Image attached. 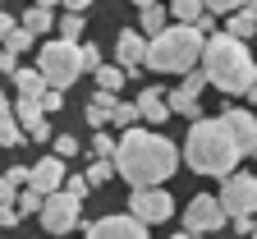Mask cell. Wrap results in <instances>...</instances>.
<instances>
[{
    "label": "cell",
    "instance_id": "1",
    "mask_svg": "<svg viewBox=\"0 0 257 239\" xmlns=\"http://www.w3.org/2000/svg\"><path fill=\"white\" fill-rule=\"evenodd\" d=\"M115 170L128 189H147L161 184L179 170V147L166 138V133H147V129H124V138L115 147Z\"/></svg>",
    "mask_w": 257,
    "mask_h": 239
},
{
    "label": "cell",
    "instance_id": "2",
    "mask_svg": "<svg viewBox=\"0 0 257 239\" xmlns=\"http://www.w3.org/2000/svg\"><path fill=\"white\" fill-rule=\"evenodd\" d=\"M243 147L234 143V133L225 120H193L188 138H184V166L198 170V175H230V170L239 166Z\"/></svg>",
    "mask_w": 257,
    "mask_h": 239
},
{
    "label": "cell",
    "instance_id": "3",
    "mask_svg": "<svg viewBox=\"0 0 257 239\" xmlns=\"http://www.w3.org/2000/svg\"><path fill=\"white\" fill-rule=\"evenodd\" d=\"M202 69H207V83L220 88V92H248V83L257 78V64L243 46V37H234V32H216V37H207L202 46Z\"/></svg>",
    "mask_w": 257,
    "mask_h": 239
},
{
    "label": "cell",
    "instance_id": "4",
    "mask_svg": "<svg viewBox=\"0 0 257 239\" xmlns=\"http://www.w3.org/2000/svg\"><path fill=\"white\" fill-rule=\"evenodd\" d=\"M207 46V32L198 23H175V28H161L156 37L147 42V69L156 74H184L202 60Z\"/></svg>",
    "mask_w": 257,
    "mask_h": 239
},
{
    "label": "cell",
    "instance_id": "5",
    "mask_svg": "<svg viewBox=\"0 0 257 239\" xmlns=\"http://www.w3.org/2000/svg\"><path fill=\"white\" fill-rule=\"evenodd\" d=\"M37 69L46 74V83H51V88H74V83H78V74L87 69V64H83V46H78V42H69V37L46 42V46L37 51Z\"/></svg>",
    "mask_w": 257,
    "mask_h": 239
},
{
    "label": "cell",
    "instance_id": "6",
    "mask_svg": "<svg viewBox=\"0 0 257 239\" xmlns=\"http://www.w3.org/2000/svg\"><path fill=\"white\" fill-rule=\"evenodd\" d=\"M78 207H83V198H74L69 189H55V193H46V202H42V225L51 230V234H69L74 225H78Z\"/></svg>",
    "mask_w": 257,
    "mask_h": 239
},
{
    "label": "cell",
    "instance_id": "7",
    "mask_svg": "<svg viewBox=\"0 0 257 239\" xmlns=\"http://www.w3.org/2000/svg\"><path fill=\"white\" fill-rule=\"evenodd\" d=\"M220 202L230 216H252L257 212V175H248V170H230L220 184Z\"/></svg>",
    "mask_w": 257,
    "mask_h": 239
},
{
    "label": "cell",
    "instance_id": "8",
    "mask_svg": "<svg viewBox=\"0 0 257 239\" xmlns=\"http://www.w3.org/2000/svg\"><path fill=\"white\" fill-rule=\"evenodd\" d=\"M225 221H230V212H225V202L211 198V193H198V198L184 207V234H211V230H220Z\"/></svg>",
    "mask_w": 257,
    "mask_h": 239
},
{
    "label": "cell",
    "instance_id": "9",
    "mask_svg": "<svg viewBox=\"0 0 257 239\" xmlns=\"http://www.w3.org/2000/svg\"><path fill=\"white\" fill-rule=\"evenodd\" d=\"M128 212L143 216L147 225H166L175 216V198L161 189V184H147V189H134V198H128Z\"/></svg>",
    "mask_w": 257,
    "mask_h": 239
},
{
    "label": "cell",
    "instance_id": "10",
    "mask_svg": "<svg viewBox=\"0 0 257 239\" xmlns=\"http://www.w3.org/2000/svg\"><path fill=\"white\" fill-rule=\"evenodd\" d=\"M92 239H143L147 234V221L134 216V212H124V216H101V221H92L87 225Z\"/></svg>",
    "mask_w": 257,
    "mask_h": 239
},
{
    "label": "cell",
    "instance_id": "11",
    "mask_svg": "<svg viewBox=\"0 0 257 239\" xmlns=\"http://www.w3.org/2000/svg\"><path fill=\"white\" fill-rule=\"evenodd\" d=\"M14 115H19V124L28 129V138L32 143H51V124H46V106L37 97H23L19 92V101H14Z\"/></svg>",
    "mask_w": 257,
    "mask_h": 239
},
{
    "label": "cell",
    "instance_id": "12",
    "mask_svg": "<svg viewBox=\"0 0 257 239\" xmlns=\"http://www.w3.org/2000/svg\"><path fill=\"white\" fill-rule=\"evenodd\" d=\"M220 120L230 124V133H234V143L243 147V156H257V115L243 111V106H234V111H225Z\"/></svg>",
    "mask_w": 257,
    "mask_h": 239
},
{
    "label": "cell",
    "instance_id": "13",
    "mask_svg": "<svg viewBox=\"0 0 257 239\" xmlns=\"http://www.w3.org/2000/svg\"><path fill=\"white\" fill-rule=\"evenodd\" d=\"M115 55H119V64H124L128 74H134L138 64H147V37H143V28H128V32H119Z\"/></svg>",
    "mask_w": 257,
    "mask_h": 239
},
{
    "label": "cell",
    "instance_id": "14",
    "mask_svg": "<svg viewBox=\"0 0 257 239\" xmlns=\"http://www.w3.org/2000/svg\"><path fill=\"white\" fill-rule=\"evenodd\" d=\"M32 184H37L42 193H55V189H64V156H60V152L42 156L37 166H32Z\"/></svg>",
    "mask_w": 257,
    "mask_h": 239
},
{
    "label": "cell",
    "instance_id": "15",
    "mask_svg": "<svg viewBox=\"0 0 257 239\" xmlns=\"http://www.w3.org/2000/svg\"><path fill=\"white\" fill-rule=\"evenodd\" d=\"M138 115H143L147 124H166V115H175V111H170V97L161 92V88H143V92H138Z\"/></svg>",
    "mask_w": 257,
    "mask_h": 239
},
{
    "label": "cell",
    "instance_id": "16",
    "mask_svg": "<svg viewBox=\"0 0 257 239\" xmlns=\"http://www.w3.org/2000/svg\"><path fill=\"white\" fill-rule=\"evenodd\" d=\"M115 101H119V92H110V88H96V92H92V101H87V120H92L96 129H101V124L115 115Z\"/></svg>",
    "mask_w": 257,
    "mask_h": 239
},
{
    "label": "cell",
    "instance_id": "17",
    "mask_svg": "<svg viewBox=\"0 0 257 239\" xmlns=\"http://www.w3.org/2000/svg\"><path fill=\"white\" fill-rule=\"evenodd\" d=\"M23 138H28V129L19 124L14 106H0V147H23Z\"/></svg>",
    "mask_w": 257,
    "mask_h": 239
},
{
    "label": "cell",
    "instance_id": "18",
    "mask_svg": "<svg viewBox=\"0 0 257 239\" xmlns=\"http://www.w3.org/2000/svg\"><path fill=\"white\" fill-rule=\"evenodd\" d=\"M10 78L19 83V92H23V97H37V101H42V97H46V88H51L42 69H14Z\"/></svg>",
    "mask_w": 257,
    "mask_h": 239
},
{
    "label": "cell",
    "instance_id": "19",
    "mask_svg": "<svg viewBox=\"0 0 257 239\" xmlns=\"http://www.w3.org/2000/svg\"><path fill=\"white\" fill-rule=\"evenodd\" d=\"M225 32H234V37H243V42H248L252 32H257V14H252L248 5H243V10H234V14H230V28H225Z\"/></svg>",
    "mask_w": 257,
    "mask_h": 239
},
{
    "label": "cell",
    "instance_id": "20",
    "mask_svg": "<svg viewBox=\"0 0 257 239\" xmlns=\"http://www.w3.org/2000/svg\"><path fill=\"white\" fill-rule=\"evenodd\" d=\"M170 14H175L179 23H198V19L207 14V0H170Z\"/></svg>",
    "mask_w": 257,
    "mask_h": 239
},
{
    "label": "cell",
    "instance_id": "21",
    "mask_svg": "<svg viewBox=\"0 0 257 239\" xmlns=\"http://www.w3.org/2000/svg\"><path fill=\"white\" fill-rule=\"evenodd\" d=\"M124 78H128V69H124V64H101V69H96V88L119 92V88H124Z\"/></svg>",
    "mask_w": 257,
    "mask_h": 239
},
{
    "label": "cell",
    "instance_id": "22",
    "mask_svg": "<svg viewBox=\"0 0 257 239\" xmlns=\"http://www.w3.org/2000/svg\"><path fill=\"white\" fill-rule=\"evenodd\" d=\"M23 23H28L32 32H51V28H55V19H51V5H28Z\"/></svg>",
    "mask_w": 257,
    "mask_h": 239
},
{
    "label": "cell",
    "instance_id": "23",
    "mask_svg": "<svg viewBox=\"0 0 257 239\" xmlns=\"http://www.w3.org/2000/svg\"><path fill=\"white\" fill-rule=\"evenodd\" d=\"M138 28H143V32H152V37H156L161 28H170V23H166V10H161V0H156V5H143V19H138Z\"/></svg>",
    "mask_w": 257,
    "mask_h": 239
},
{
    "label": "cell",
    "instance_id": "24",
    "mask_svg": "<svg viewBox=\"0 0 257 239\" xmlns=\"http://www.w3.org/2000/svg\"><path fill=\"white\" fill-rule=\"evenodd\" d=\"M115 175H119V170H115V156H96V161L87 166V180H92V184H110Z\"/></svg>",
    "mask_w": 257,
    "mask_h": 239
},
{
    "label": "cell",
    "instance_id": "25",
    "mask_svg": "<svg viewBox=\"0 0 257 239\" xmlns=\"http://www.w3.org/2000/svg\"><path fill=\"white\" fill-rule=\"evenodd\" d=\"M166 97H170V111H175V115H184V120H198V97H184L179 88H175V92H166Z\"/></svg>",
    "mask_w": 257,
    "mask_h": 239
},
{
    "label": "cell",
    "instance_id": "26",
    "mask_svg": "<svg viewBox=\"0 0 257 239\" xmlns=\"http://www.w3.org/2000/svg\"><path fill=\"white\" fill-rule=\"evenodd\" d=\"M32 42H37V32H32V28L23 23V19H19V28L10 32V37H5V46H10V51H19V55H23V51H28Z\"/></svg>",
    "mask_w": 257,
    "mask_h": 239
},
{
    "label": "cell",
    "instance_id": "27",
    "mask_svg": "<svg viewBox=\"0 0 257 239\" xmlns=\"http://www.w3.org/2000/svg\"><path fill=\"white\" fill-rule=\"evenodd\" d=\"M110 120H115L119 129H134V124L143 120V115H138V101H134V106H124V101H115V115H110Z\"/></svg>",
    "mask_w": 257,
    "mask_h": 239
},
{
    "label": "cell",
    "instance_id": "28",
    "mask_svg": "<svg viewBox=\"0 0 257 239\" xmlns=\"http://www.w3.org/2000/svg\"><path fill=\"white\" fill-rule=\"evenodd\" d=\"M60 32H64L69 42H78V32H83V14H78V10H69V14L60 19Z\"/></svg>",
    "mask_w": 257,
    "mask_h": 239
},
{
    "label": "cell",
    "instance_id": "29",
    "mask_svg": "<svg viewBox=\"0 0 257 239\" xmlns=\"http://www.w3.org/2000/svg\"><path fill=\"white\" fill-rule=\"evenodd\" d=\"M115 147H119V143H110V133L96 129V138H92V156H115Z\"/></svg>",
    "mask_w": 257,
    "mask_h": 239
},
{
    "label": "cell",
    "instance_id": "30",
    "mask_svg": "<svg viewBox=\"0 0 257 239\" xmlns=\"http://www.w3.org/2000/svg\"><path fill=\"white\" fill-rule=\"evenodd\" d=\"M64 189H69L74 198H87V189H92V180H87V175H64Z\"/></svg>",
    "mask_w": 257,
    "mask_h": 239
},
{
    "label": "cell",
    "instance_id": "31",
    "mask_svg": "<svg viewBox=\"0 0 257 239\" xmlns=\"http://www.w3.org/2000/svg\"><path fill=\"white\" fill-rule=\"evenodd\" d=\"M248 0H207V10L211 14H234V10H243Z\"/></svg>",
    "mask_w": 257,
    "mask_h": 239
},
{
    "label": "cell",
    "instance_id": "32",
    "mask_svg": "<svg viewBox=\"0 0 257 239\" xmlns=\"http://www.w3.org/2000/svg\"><path fill=\"white\" fill-rule=\"evenodd\" d=\"M55 152H60L64 161H69V156L78 152V138H74V133H60V138H55Z\"/></svg>",
    "mask_w": 257,
    "mask_h": 239
},
{
    "label": "cell",
    "instance_id": "33",
    "mask_svg": "<svg viewBox=\"0 0 257 239\" xmlns=\"http://www.w3.org/2000/svg\"><path fill=\"white\" fill-rule=\"evenodd\" d=\"M5 202H19V184L10 175H0V207H5Z\"/></svg>",
    "mask_w": 257,
    "mask_h": 239
},
{
    "label": "cell",
    "instance_id": "34",
    "mask_svg": "<svg viewBox=\"0 0 257 239\" xmlns=\"http://www.w3.org/2000/svg\"><path fill=\"white\" fill-rule=\"evenodd\" d=\"M19 221H23V212H19V202H5V207H0V225L10 230V225H19Z\"/></svg>",
    "mask_w": 257,
    "mask_h": 239
},
{
    "label": "cell",
    "instance_id": "35",
    "mask_svg": "<svg viewBox=\"0 0 257 239\" xmlns=\"http://www.w3.org/2000/svg\"><path fill=\"white\" fill-rule=\"evenodd\" d=\"M42 106H46V111H64V88H46Z\"/></svg>",
    "mask_w": 257,
    "mask_h": 239
},
{
    "label": "cell",
    "instance_id": "36",
    "mask_svg": "<svg viewBox=\"0 0 257 239\" xmlns=\"http://www.w3.org/2000/svg\"><path fill=\"white\" fill-rule=\"evenodd\" d=\"M14 69H19V51L5 46V51H0V74H14Z\"/></svg>",
    "mask_w": 257,
    "mask_h": 239
},
{
    "label": "cell",
    "instance_id": "37",
    "mask_svg": "<svg viewBox=\"0 0 257 239\" xmlns=\"http://www.w3.org/2000/svg\"><path fill=\"white\" fill-rule=\"evenodd\" d=\"M83 64L96 74V69H101V51H96V46H83Z\"/></svg>",
    "mask_w": 257,
    "mask_h": 239
},
{
    "label": "cell",
    "instance_id": "38",
    "mask_svg": "<svg viewBox=\"0 0 257 239\" xmlns=\"http://www.w3.org/2000/svg\"><path fill=\"white\" fill-rule=\"evenodd\" d=\"M14 28H19V19H14V14H5V10H0V42H5V37H10V32H14Z\"/></svg>",
    "mask_w": 257,
    "mask_h": 239
},
{
    "label": "cell",
    "instance_id": "39",
    "mask_svg": "<svg viewBox=\"0 0 257 239\" xmlns=\"http://www.w3.org/2000/svg\"><path fill=\"white\" fill-rule=\"evenodd\" d=\"M87 5H92V0H64V10H78V14H83Z\"/></svg>",
    "mask_w": 257,
    "mask_h": 239
},
{
    "label": "cell",
    "instance_id": "40",
    "mask_svg": "<svg viewBox=\"0 0 257 239\" xmlns=\"http://www.w3.org/2000/svg\"><path fill=\"white\" fill-rule=\"evenodd\" d=\"M248 101H252V106H257V78L248 83Z\"/></svg>",
    "mask_w": 257,
    "mask_h": 239
},
{
    "label": "cell",
    "instance_id": "41",
    "mask_svg": "<svg viewBox=\"0 0 257 239\" xmlns=\"http://www.w3.org/2000/svg\"><path fill=\"white\" fill-rule=\"evenodd\" d=\"M134 5H138V10H143V5H156V0H134Z\"/></svg>",
    "mask_w": 257,
    "mask_h": 239
},
{
    "label": "cell",
    "instance_id": "42",
    "mask_svg": "<svg viewBox=\"0 0 257 239\" xmlns=\"http://www.w3.org/2000/svg\"><path fill=\"white\" fill-rule=\"evenodd\" d=\"M32 5H55V0H32Z\"/></svg>",
    "mask_w": 257,
    "mask_h": 239
},
{
    "label": "cell",
    "instance_id": "43",
    "mask_svg": "<svg viewBox=\"0 0 257 239\" xmlns=\"http://www.w3.org/2000/svg\"><path fill=\"white\" fill-rule=\"evenodd\" d=\"M248 10H252V14H257V0H248Z\"/></svg>",
    "mask_w": 257,
    "mask_h": 239
},
{
    "label": "cell",
    "instance_id": "44",
    "mask_svg": "<svg viewBox=\"0 0 257 239\" xmlns=\"http://www.w3.org/2000/svg\"><path fill=\"white\" fill-rule=\"evenodd\" d=\"M0 106H10V101H5V92H0Z\"/></svg>",
    "mask_w": 257,
    "mask_h": 239
}]
</instances>
